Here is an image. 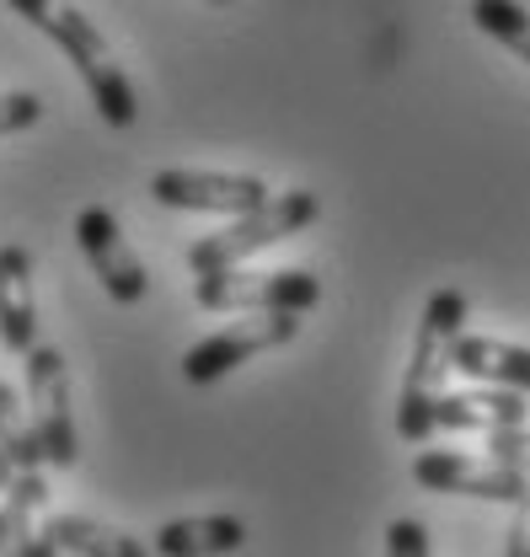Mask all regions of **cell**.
Segmentation results:
<instances>
[{"label":"cell","mask_w":530,"mask_h":557,"mask_svg":"<svg viewBox=\"0 0 530 557\" xmlns=\"http://www.w3.org/2000/svg\"><path fill=\"white\" fill-rule=\"evenodd\" d=\"M5 5L22 22H33L44 38L60 44V54L86 81L91 108L102 113V124L108 129H130L139 119V102H134V86L124 75V65H119V54H113V44L97 33V22H86V11H75L70 0H5Z\"/></svg>","instance_id":"cell-1"},{"label":"cell","mask_w":530,"mask_h":557,"mask_svg":"<svg viewBox=\"0 0 530 557\" xmlns=\"http://www.w3.org/2000/svg\"><path fill=\"white\" fill-rule=\"evenodd\" d=\"M466 333V295L456 284L434 289L423 306V322L412 333V354H407V375H402L397 397V434L407 445H429L434 434V408H440V375L451 370V348Z\"/></svg>","instance_id":"cell-2"},{"label":"cell","mask_w":530,"mask_h":557,"mask_svg":"<svg viewBox=\"0 0 530 557\" xmlns=\"http://www.w3.org/2000/svg\"><path fill=\"white\" fill-rule=\"evenodd\" d=\"M322 214V199L311 188H289V194H273L263 209L252 214H236L231 225L209 231L188 247V269L194 274H225V269H247L263 247L289 242L295 231H306L311 220Z\"/></svg>","instance_id":"cell-3"},{"label":"cell","mask_w":530,"mask_h":557,"mask_svg":"<svg viewBox=\"0 0 530 557\" xmlns=\"http://www.w3.org/2000/svg\"><path fill=\"white\" fill-rule=\"evenodd\" d=\"M322 300V278L306 269H225V274L194 278V306L199 311H247V317H273V311H295L306 317Z\"/></svg>","instance_id":"cell-4"},{"label":"cell","mask_w":530,"mask_h":557,"mask_svg":"<svg viewBox=\"0 0 530 557\" xmlns=\"http://www.w3.org/2000/svg\"><path fill=\"white\" fill-rule=\"evenodd\" d=\"M412 483L423 493H456V498H488V504H530V472L493 461V456H461V450H418Z\"/></svg>","instance_id":"cell-5"},{"label":"cell","mask_w":530,"mask_h":557,"mask_svg":"<svg viewBox=\"0 0 530 557\" xmlns=\"http://www.w3.org/2000/svg\"><path fill=\"white\" fill-rule=\"evenodd\" d=\"M27 408H33L49 467L70 472L81 461V434H75V413H70V364L60 348L38 344L27 354Z\"/></svg>","instance_id":"cell-6"},{"label":"cell","mask_w":530,"mask_h":557,"mask_svg":"<svg viewBox=\"0 0 530 557\" xmlns=\"http://www.w3.org/2000/svg\"><path fill=\"white\" fill-rule=\"evenodd\" d=\"M150 199L167 209H188V214H252L263 209L268 194L263 177L247 172H194V166H167L150 177Z\"/></svg>","instance_id":"cell-7"},{"label":"cell","mask_w":530,"mask_h":557,"mask_svg":"<svg viewBox=\"0 0 530 557\" xmlns=\"http://www.w3.org/2000/svg\"><path fill=\"white\" fill-rule=\"evenodd\" d=\"M300 333V317L295 311H273V317H252V322H231L220 333H209L199 344L183 354V375L194 386H209L220 375H231L236 364H247L252 354H273V348L295 344Z\"/></svg>","instance_id":"cell-8"},{"label":"cell","mask_w":530,"mask_h":557,"mask_svg":"<svg viewBox=\"0 0 530 557\" xmlns=\"http://www.w3.org/2000/svg\"><path fill=\"white\" fill-rule=\"evenodd\" d=\"M75 247L81 258L91 263V274L102 278V289L119 300V306H139L150 278H145V263L134 258V247L124 242V225L108 205H86L75 214Z\"/></svg>","instance_id":"cell-9"},{"label":"cell","mask_w":530,"mask_h":557,"mask_svg":"<svg viewBox=\"0 0 530 557\" xmlns=\"http://www.w3.org/2000/svg\"><path fill=\"white\" fill-rule=\"evenodd\" d=\"M0 344L5 354L38 348V300H33V252L22 242H0Z\"/></svg>","instance_id":"cell-10"},{"label":"cell","mask_w":530,"mask_h":557,"mask_svg":"<svg viewBox=\"0 0 530 557\" xmlns=\"http://www.w3.org/2000/svg\"><path fill=\"white\" fill-rule=\"evenodd\" d=\"M451 370H461L466 381L477 386H504L530 397V348L526 344H504L488 333H461L451 348Z\"/></svg>","instance_id":"cell-11"},{"label":"cell","mask_w":530,"mask_h":557,"mask_svg":"<svg viewBox=\"0 0 530 557\" xmlns=\"http://www.w3.org/2000/svg\"><path fill=\"white\" fill-rule=\"evenodd\" d=\"M247 520L236 515H188V520H167L156 525V557H231L247 547Z\"/></svg>","instance_id":"cell-12"},{"label":"cell","mask_w":530,"mask_h":557,"mask_svg":"<svg viewBox=\"0 0 530 557\" xmlns=\"http://www.w3.org/2000/svg\"><path fill=\"white\" fill-rule=\"evenodd\" d=\"M530 423V403L520 392H504V386H471V392H451V397H440V408H434V429H482V434H493V429H526Z\"/></svg>","instance_id":"cell-13"},{"label":"cell","mask_w":530,"mask_h":557,"mask_svg":"<svg viewBox=\"0 0 530 557\" xmlns=\"http://www.w3.org/2000/svg\"><path fill=\"white\" fill-rule=\"evenodd\" d=\"M44 536L60 547V553H75V557H150V547L119 531V525H102L91 515H49L44 520Z\"/></svg>","instance_id":"cell-14"},{"label":"cell","mask_w":530,"mask_h":557,"mask_svg":"<svg viewBox=\"0 0 530 557\" xmlns=\"http://www.w3.org/2000/svg\"><path fill=\"white\" fill-rule=\"evenodd\" d=\"M0 456L16 467V472H44L49 456H44V440H38V423L33 408L0 381Z\"/></svg>","instance_id":"cell-15"},{"label":"cell","mask_w":530,"mask_h":557,"mask_svg":"<svg viewBox=\"0 0 530 557\" xmlns=\"http://www.w3.org/2000/svg\"><path fill=\"white\" fill-rule=\"evenodd\" d=\"M471 22L493 44H504L520 65H530V11L520 0H471Z\"/></svg>","instance_id":"cell-16"},{"label":"cell","mask_w":530,"mask_h":557,"mask_svg":"<svg viewBox=\"0 0 530 557\" xmlns=\"http://www.w3.org/2000/svg\"><path fill=\"white\" fill-rule=\"evenodd\" d=\"M38 119H44V102L33 91H0V139L33 129Z\"/></svg>","instance_id":"cell-17"},{"label":"cell","mask_w":530,"mask_h":557,"mask_svg":"<svg viewBox=\"0 0 530 557\" xmlns=\"http://www.w3.org/2000/svg\"><path fill=\"white\" fill-rule=\"evenodd\" d=\"M386 557H434V547H429V531L418 525V520H392L386 525Z\"/></svg>","instance_id":"cell-18"},{"label":"cell","mask_w":530,"mask_h":557,"mask_svg":"<svg viewBox=\"0 0 530 557\" xmlns=\"http://www.w3.org/2000/svg\"><path fill=\"white\" fill-rule=\"evenodd\" d=\"M488 456L530 472V423L526 429H493V434H488Z\"/></svg>","instance_id":"cell-19"},{"label":"cell","mask_w":530,"mask_h":557,"mask_svg":"<svg viewBox=\"0 0 530 557\" xmlns=\"http://www.w3.org/2000/svg\"><path fill=\"white\" fill-rule=\"evenodd\" d=\"M520 520L504 531V557H530V504H515Z\"/></svg>","instance_id":"cell-20"},{"label":"cell","mask_w":530,"mask_h":557,"mask_svg":"<svg viewBox=\"0 0 530 557\" xmlns=\"http://www.w3.org/2000/svg\"><path fill=\"white\" fill-rule=\"evenodd\" d=\"M11 461L0 456V557H16V536H11V515H5V487H11Z\"/></svg>","instance_id":"cell-21"},{"label":"cell","mask_w":530,"mask_h":557,"mask_svg":"<svg viewBox=\"0 0 530 557\" xmlns=\"http://www.w3.org/2000/svg\"><path fill=\"white\" fill-rule=\"evenodd\" d=\"M214 5H225V0H214Z\"/></svg>","instance_id":"cell-22"}]
</instances>
